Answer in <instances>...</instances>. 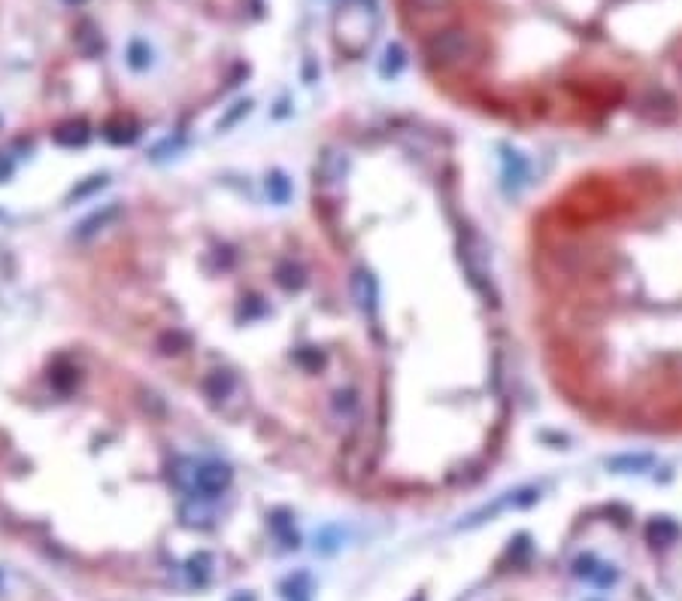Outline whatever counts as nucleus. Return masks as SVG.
I'll use <instances>...</instances> for the list:
<instances>
[{
	"mask_svg": "<svg viewBox=\"0 0 682 601\" xmlns=\"http://www.w3.org/2000/svg\"><path fill=\"white\" fill-rule=\"evenodd\" d=\"M428 58L446 70L473 67L482 58V40L467 27H443L428 40Z\"/></svg>",
	"mask_w": 682,
	"mask_h": 601,
	"instance_id": "f257e3e1",
	"label": "nucleus"
},
{
	"mask_svg": "<svg viewBox=\"0 0 682 601\" xmlns=\"http://www.w3.org/2000/svg\"><path fill=\"white\" fill-rule=\"evenodd\" d=\"M410 10L422 12V16H434V12H443L452 6V0H407Z\"/></svg>",
	"mask_w": 682,
	"mask_h": 601,
	"instance_id": "f03ea898",
	"label": "nucleus"
}]
</instances>
